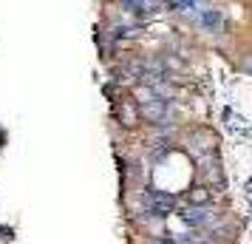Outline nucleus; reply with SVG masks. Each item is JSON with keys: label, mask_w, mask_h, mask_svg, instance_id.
I'll list each match as a JSON object with an SVG mask.
<instances>
[{"label": "nucleus", "mask_w": 252, "mask_h": 244, "mask_svg": "<svg viewBox=\"0 0 252 244\" xmlns=\"http://www.w3.org/2000/svg\"><path fill=\"white\" fill-rule=\"evenodd\" d=\"M139 116H145L148 122H159V119H164L167 116V103L164 100H150V103H142L139 105Z\"/></svg>", "instance_id": "1"}, {"label": "nucleus", "mask_w": 252, "mask_h": 244, "mask_svg": "<svg viewBox=\"0 0 252 244\" xmlns=\"http://www.w3.org/2000/svg\"><path fill=\"white\" fill-rule=\"evenodd\" d=\"M116 116H119V122H122L125 128H133V125L139 122V108H136V103H130V100L119 103V108H116Z\"/></svg>", "instance_id": "2"}, {"label": "nucleus", "mask_w": 252, "mask_h": 244, "mask_svg": "<svg viewBox=\"0 0 252 244\" xmlns=\"http://www.w3.org/2000/svg\"><path fill=\"white\" fill-rule=\"evenodd\" d=\"M184 221H187V224H195V227H201V224L210 221V216H207L201 208H193V210H187V213H184Z\"/></svg>", "instance_id": "4"}, {"label": "nucleus", "mask_w": 252, "mask_h": 244, "mask_svg": "<svg viewBox=\"0 0 252 244\" xmlns=\"http://www.w3.org/2000/svg\"><path fill=\"white\" fill-rule=\"evenodd\" d=\"M187 199H190V205H193V208H204V205L213 202V190H210L207 185H195V187H190Z\"/></svg>", "instance_id": "3"}, {"label": "nucleus", "mask_w": 252, "mask_h": 244, "mask_svg": "<svg viewBox=\"0 0 252 244\" xmlns=\"http://www.w3.org/2000/svg\"><path fill=\"white\" fill-rule=\"evenodd\" d=\"M204 23L216 29V26L221 23V14H218V12H207V14H204Z\"/></svg>", "instance_id": "6"}, {"label": "nucleus", "mask_w": 252, "mask_h": 244, "mask_svg": "<svg viewBox=\"0 0 252 244\" xmlns=\"http://www.w3.org/2000/svg\"><path fill=\"white\" fill-rule=\"evenodd\" d=\"M201 174H204L207 179H216L218 185H221V171H218L216 159H204V162H201Z\"/></svg>", "instance_id": "5"}]
</instances>
